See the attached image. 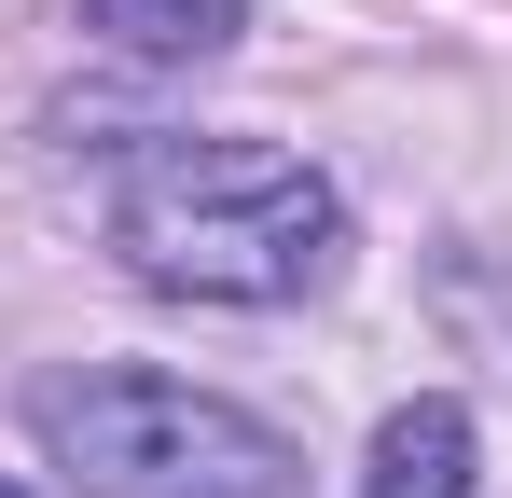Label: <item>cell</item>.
Wrapping results in <instances>:
<instances>
[{
    "instance_id": "cell-1",
    "label": "cell",
    "mask_w": 512,
    "mask_h": 498,
    "mask_svg": "<svg viewBox=\"0 0 512 498\" xmlns=\"http://www.w3.org/2000/svg\"><path fill=\"white\" fill-rule=\"evenodd\" d=\"M111 249L194 305H291L333 263V180L277 139H153L111 194Z\"/></svg>"
},
{
    "instance_id": "cell-2",
    "label": "cell",
    "mask_w": 512,
    "mask_h": 498,
    "mask_svg": "<svg viewBox=\"0 0 512 498\" xmlns=\"http://www.w3.org/2000/svg\"><path fill=\"white\" fill-rule=\"evenodd\" d=\"M28 415L97 498H291L305 485V457L263 415L208 402L180 374H56Z\"/></svg>"
},
{
    "instance_id": "cell-3",
    "label": "cell",
    "mask_w": 512,
    "mask_h": 498,
    "mask_svg": "<svg viewBox=\"0 0 512 498\" xmlns=\"http://www.w3.org/2000/svg\"><path fill=\"white\" fill-rule=\"evenodd\" d=\"M360 498H471V415L457 402H402L388 429H374Z\"/></svg>"
},
{
    "instance_id": "cell-4",
    "label": "cell",
    "mask_w": 512,
    "mask_h": 498,
    "mask_svg": "<svg viewBox=\"0 0 512 498\" xmlns=\"http://www.w3.org/2000/svg\"><path fill=\"white\" fill-rule=\"evenodd\" d=\"M84 28H111L125 56H222L250 14L236 0H84Z\"/></svg>"
},
{
    "instance_id": "cell-5",
    "label": "cell",
    "mask_w": 512,
    "mask_h": 498,
    "mask_svg": "<svg viewBox=\"0 0 512 498\" xmlns=\"http://www.w3.org/2000/svg\"><path fill=\"white\" fill-rule=\"evenodd\" d=\"M0 498H28V485H0Z\"/></svg>"
}]
</instances>
